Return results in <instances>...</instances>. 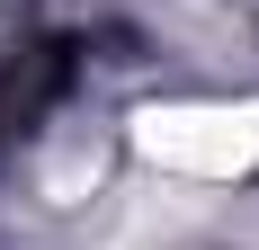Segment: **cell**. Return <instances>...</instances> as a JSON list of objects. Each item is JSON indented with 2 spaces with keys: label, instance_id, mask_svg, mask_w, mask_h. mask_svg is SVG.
I'll use <instances>...</instances> for the list:
<instances>
[{
  "label": "cell",
  "instance_id": "6da1fadb",
  "mask_svg": "<svg viewBox=\"0 0 259 250\" xmlns=\"http://www.w3.org/2000/svg\"><path fill=\"white\" fill-rule=\"evenodd\" d=\"M143 152L188 179H233L259 161V107H170L143 116Z\"/></svg>",
  "mask_w": 259,
  "mask_h": 250
}]
</instances>
